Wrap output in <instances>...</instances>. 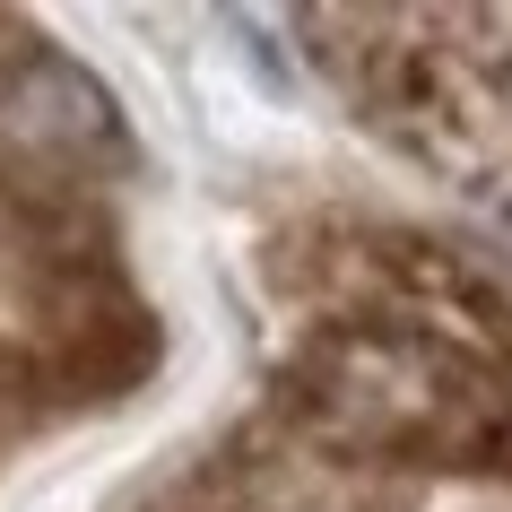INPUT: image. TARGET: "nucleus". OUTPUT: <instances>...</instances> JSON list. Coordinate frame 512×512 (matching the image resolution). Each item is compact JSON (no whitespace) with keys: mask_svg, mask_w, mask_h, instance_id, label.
Returning <instances> with one entry per match:
<instances>
[{"mask_svg":"<svg viewBox=\"0 0 512 512\" xmlns=\"http://www.w3.org/2000/svg\"><path fill=\"white\" fill-rule=\"evenodd\" d=\"M296 408L356 452H443L495 417V382L460 339L426 330H330L296 356Z\"/></svg>","mask_w":512,"mask_h":512,"instance_id":"nucleus-1","label":"nucleus"},{"mask_svg":"<svg viewBox=\"0 0 512 512\" xmlns=\"http://www.w3.org/2000/svg\"><path fill=\"white\" fill-rule=\"evenodd\" d=\"M0 122L9 139H27L44 157H96V148H122V113L79 61L61 53H18L0 70Z\"/></svg>","mask_w":512,"mask_h":512,"instance_id":"nucleus-2","label":"nucleus"}]
</instances>
